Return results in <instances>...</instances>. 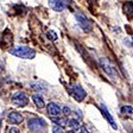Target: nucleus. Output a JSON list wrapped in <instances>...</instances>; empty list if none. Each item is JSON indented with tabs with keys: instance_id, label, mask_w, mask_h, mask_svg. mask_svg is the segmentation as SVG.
Listing matches in <instances>:
<instances>
[{
	"instance_id": "1",
	"label": "nucleus",
	"mask_w": 133,
	"mask_h": 133,
	"mask_svg": "<svg viewBox=\"0 0 133 133\" xmlns=\"http://www.w3.org/2000/svg\"><path fill=\"white\" fill-rule=\"evenodd\" d=\"M10 52H11L13 56H16V57L25 58V59H32V58H35V56H36V51L32 50L31 48H28V46L14 48V49H12Z\"/></svg>"
},
{
	"instance_id": "2",
	"label": "nucleus",
	"mask_w": 133,
	"mask_h": 133,
	"mask_svg": "<svg viewBox=\"0 0 133 133\" xmlns=\"http://www.w3.org/2000/svg\"><path fill=\"white\" fill-rule=\"evenodd\" d=\"M100 64H101L102 69L105 70V72L108 75V76H109V77H112L113 80H116V78H118L119 74H118V71H116L115 66L113 65V63H112L108 58L102 57L101 59H100Z\"/></svg>"
},
{
	"instance_id": "3",
	"label": "nucleus",
	"mask_w": 133,
	"mask_h": 133,
	"mask_svg": "<svg viewBox=\"0 0 133 133\" xmlns=\"http://www.w3.org/2000/svg\"><path fill=\"white\" fill-rule=\"evenodd\" d=\"M75 19L78 23L80 28L82 29L84 32H90L93 30V23L90 22V19H88L84 14L82 13H76L75 14Z\"/></svg>"
},
{
	"instance_id": "4",
	"label": "nucleus",
	"mask_w": 133,
	"mask_h": 133,
	"mask_svg": "<svg viewBox=\"0 0 133 133\" xmlns=\"http://www.w3.org/2000/svg\"><path fill=\"white\" fill-rule=\"evenodd\" d=\"M28 126L32 132H39L46 127V122L42 118H32L28 121Z\"/></svg>"
},
{
	"instance_id": "5",
	"label": "nucleus",
	"mask_w": 133,
	"mask_h": 133,
	"mask_svg": "<svg viewBox=\"0 0 133 133\" xmlns=\"http://www.w3.org/2000/svg\"><path fill=\"white\" fill-rule=\"evenodd\" d=\"M71 95L74 96V99L76 100V101L81 102V101L84 100L87 93H86V90L80 86V84H75V86H72V88H71Z\"/></svg>"
},
{
	"instance_id": "6",
	"label": "nucleus",
	"mask_w": 133,
	"mask_h": 133,
	"mask_svg": "<svg viewBox=\"0 0 133 133\" xmlns=\"http://www.w3.org/2000/svg\"><path fill=\"white\" fill-rule=\"evenodd\" d=\"M12 101H13L14 105L19 106V107H24V106H26L29 103L28 96H26L24 93H20V91L13 94V96H12Z\"/></svg>"
},
{
	"instance_id": "7",
	"label": "nucleus",
	"mask_w": 133,
	"mask_h": 133,
	"mask_svg": "<svg viewBox=\"0 0 133 133\" xmlns=\"http://www.w3.org/2000/svg\"><path fill=\"white\" fill-rule=\"evenodd\" d=\"M49 6L56 12H62L66 7V0H49Z\"/></svg>"
},
{
	"instance_id": "8",
	"label": "nucleus",
	"mask_w": 133,
	"mask_h": 133,
	"mask_svg": "<svg viewBox=\"0 0 133 133\" xmlns=\"http://www.w3.org/2000/svg\"><path fill=\"white\" fill-rule=\"evenodd\" d=\"M48 113H49L51 116H59L62 113V109L57 103L50 102L49 105H48Z\"/></svg>"
},
{
	"instance_id": "9",
	"label": "nucleus",
	"mask_w": 133,
	"mask_h": 133,
	"mask_svg": "<svg viewBox=\"0 0 133 133\" xmlns=\"http://www.w3.org/2000/svg\"><path fill=\"white\" fill-rule=\"evenodd\" d=\"M23 115L20 113H18V112H12V113L8 114L7 116V120L10 124H13V125H19L20 122L23 121Z\"/></svg>"
},
{
	"instance_id": "10",
	"label": "nucleus",
	"mask_w": 133,
	"mask_h": 133,
	"mask_svg": "<svg viewBox=\"0 0 133 133\" xmlns=\"http://www.w3.org/2000/svg\"><path fill=\"white\" fill-rule=\"evenodd\" d=\"M101 112H102V114H103V116H105L106 119H107V121L109 122V125H111L112 127L114 128V130H116L118 128V126H116V124H115V121H114V119H113V116L111 115V113L108 112V109H107V107H106L105 105H101Z\"/></svg>"
},
{
	"instance_id": "11",
	"label": "nucleus",
	"mask_w": 133,
	"mask_h": 133,
	"mask_svg": "<svg viewBox=\"0 0 133 133\" xmlns=\"http://www.w3.org/2000/svg\"><path fill=\"white\" fill-rule=\"evenodd\" d=\"M122 10H124V13L126 14L127 18L133 19V3L132 1H127V3H125L124 6H122Z\"/></svg>"
},
{
	"instance_id": "12",
	"label": "nucleus",
	"mask_w": 133,
	"mask_h": 133,
	"mask_svg": "<svg viewBox=\"0 0 133 133\" xmlns=\"http://www.w3.org/2000/svg\"><path fill=\"white\" fill-rule=\"evenodd\" d=\"M68 125H69L70 127H71V130L74 131V132L81 131V128H82V125H81V122L78 121V120H76V119H70L69 121H68Z\"/></svg>"
},
{
	"instance_id": "13",
	"label": "nucleus",
	"mask_w": 133,
	"mask_h": 133,
	"mask_svg": "<svg viewBox=\"0 0 133 133\" xmlns=\"http://www.w3.org/2000/svg\"><path fill=\"white\" fill-rule=\"evenodd\" d=\"M32 100H33V102H35V105L37 106V107H39V108H43L44 107V100H43V97L41 96V95H38V94H36V95H33L32 96Z\"/></svg>"
},
{
	"instance_id": "14",
	"label": "nucleus",
	"mask_w": 133,
	"mask_h": 133,
	"mask_svg": "<svg viewBox=\"0 0 133 133\" xmlns=\"http://www.w3.org/2000/svg\"><path fill=\"white\" fill-rule=\"evenodd\" d=\"M52 122H55L57 126H65L66 124H68V121H66L64 118H59V116H57V118H52Z\"/></svg>"
},
{
	"instance_id": "15",
	"label": "nucleus",
	"mask_w": 133,
	"mask_h": 133,
	"mask_svg": "<svg viewBox=\"0 0 133 133\" xmlns=\"http://www.w3.org/2000/svg\"><path fill=\"white\" fill-rule=\"evenodd\" d=\"M120 112L122 114H126V115H132L133 114V107L132 106H122L120 108Z\"/></svg>"
},
{
	"instance_id": "16",
	"label": "nucleus",
	"mask_w": 133,
	"mask_h": 133,
	"mask_svg": "<svg viewBox=\"0 0 133 133\" xmlns=\"http://www.w3.org/2000/svg\"><path fill=\"white\" fill-rule=\"evenodd\" d=\"M31 86H32V88L35 89V90H38V91H45L46 90V87H42L41 83H32Z\"/></svg>"
},
{
	"instance_id": "17",
	"label": "nucleus",
	"mask_w": 133,
	"mask_h": 133,
	"mask_svg": "<svg viewBox=\"0 0 133 133\" xmlns=\"http://www.w3.org/2000/svg\"><path fill=\"white\" fill-rule=\"evenodd\" d=\"M46 36H48V38L51 39V41H56V39H57V33H56L55 31H52V30L48 31Z\"/></svg>"
},
{
	"instance_id": "18",
	"label": "nucleus",
	"mask_w": 133,
	"mask_h": 133,
	"mask_svg": "<svg viewBox=\"0 0 133 133\" xmlns=\"http://www.w3.org/2000/svg\"><path fill=\"white\" fill-rule=\"evenodd\" d=\"M52 133H64V131L62 130V127H59V126H55L52 130Z\"/></svg>"
},
{
	"instance_id": "19",
	"label": "nucleus",
	"mask_w": 133,
	"mask_h": 133,
	"mask_svg": "<svg viewBox=\"0 0 133 133\" xmlns=\"http://www.w3.org/2000/svg\"><path fill=\"white\" fill-rule=\"evenodd\" d=\"M62 112H63L64 115H69V114L71 113V111H70V108H69V107H66V106H65V107L62 108Z\"/></svg>"
},
{
	"instance_id": "20",
	"label": "nucleus",
	"mask_w": 133,
	"mask_h": 133,
	"mask_svg": "<svg viewBox=\"0 0 133 133\" xmlns=\"http://www.w3.org/2000/svg\"><path fill=\"white\" fill-rule=\"evenodd\" d=\"M7 133H19V130L16 127H11L7 130Z\"/></svg>"
},
{
	"instance_id": "21",
	"label": "nucleus",
	"mask_w": 133,
	"mask_h": 133,
	"mask_svg": "<svg viewBox=\"0 0 133 133\" xmlns=\"http://www.w3.org/2000/svg\"><path fill=\"white\" fill-rule=\"evenodd\" d=\"M3 70H4V63L0 61V71H3Z\"/></svg>"
},
{
	"instance_id": "22",
	"label": "nucleus",
	"mask_w": 133,
	"mask_h": 133,
	"mask_svg": "<svg viewBox=\"0 0 133 133\" xmlns=\"http://www.w3.org/2000/svg\"><path fill=\"white\" fill-rule=\"evenodd\" d=\"M81 133H89V132H88V131H87L84 127H82V128H81Z\"/></svg>"
},
{
	"instance_id": "23",
	"label": "nucleus",
	"mask_w": 133,
	"mask_h": 133,
	"mask_svg": "<svg viewBox=\"0 0 133 133\" xmlns=\"http://www.w3.org/2000/svg\"><path fill=\"white\" fill-rule=\"evenodd\" d=\"M68 133H75V132H74V131H70V132H68Z\"/></svg>"
},
{
	"instance_id": "24",
	"label": "nucleus",
	"mask_w": 133,
	"mask_h": 133,
	"mask_svg": "<svg viewBox=\"0 0 133 133\" xmlns=\"http://www.w3.org/2000/svg\"><path fill=\"white\" fill-rule=\"evenodd\" d=\"M132 43H133V36H132Z\"/></svg>"
}]
</instances>
